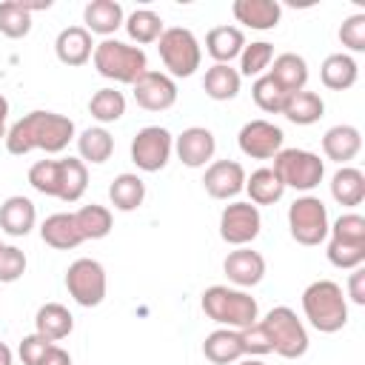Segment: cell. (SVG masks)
Listing matches in <instances>:
<instances>
[{"label":"cell","mask_w":365,"mask_h":365,"mask_svg":"<svg viewBox=\"0 0 365 365\" xmlns=\"http://www.w3.org/2000/svg\"><path fill=\"white\" fill-rule=\"evenodd\" d=\"M74 137V123L57 111H29L6 131V151L23 157L34 148L60 154Z\"/></svg>","instance_id":"cell-1"},{"label":"cell","mask_w":365,"mask_h":365,"mask_svg":"<svg viewBox=\"0 0 365 365\" xmlns=\"http://www.w3.org/2000/svg\"><path fill=\"white\" fill-rule=\"evenodd\" d=\"M302 311L305 319L319 334H336L348 322V302L342 288L334 279H317L302 291Z\"/></svg>","instance_id":"cell-2"},{"label":"cell","mask_w":365,"mask_h":365,"mask_svg":"<svg viewBox=\"0 0 365 365\" xmlns=\"http://www.w3.org/2000/svg\"><path fill=\"white\" fill-rule=\"evenodd\" d=\"M202 311L208 319H214L222 328H248L259 317V305L251 294L242 288H228V285H211L202 291Z\"/></svg>","instance_id":"cell-3"},{"label":"cell","mask_w":365,"mask_h":365,"mask_svg":"<svg viewBox=\"0 0 365 365\" xmlns=\"http://www.w3.org/2000/svg\"><path fill=\"white\" fill-rule=\"evenodd\" d=\"M94 68L97 74H103L106 80L114 83H128L134 86L145 71H148V57L143 48L120 43V40H103L94 46Z\"/></svg>","instance_id":"cell-4"},{"label":"cell","mask_w":365,"mask_h":365,"mask_svg":"<svg viewBox=\"0 0 365 365\" xmlns=\"http://www.w3.org/2000/svg\"><path fill=\"white\" fill-rule=\"evenodd\" d=\"M259 325L271 342V351L282 359H299L308 351V331L288 305L271 308Z\"/></svg>","instance_id":"cell-5"},{"label":"cell","mask_w":365,"mask_h":365,"mask_svg":"<svg viewBox=\"0 0 365 365\" xmlns=\"http://www.w3.org/2000/svg\"><path fill=\"white\" fill-rule=\"evenodd\" d=\"M157 51H160L163 66L174 77H191L200 68V60H202V48L197 43L194 31L182 29V26L165 29L157 40Z\"/></svg>","instance_id":"cell-6"},{"label":"cell","mask_w":365,"mask_h":365,"mask_svg":"<svg viewBox=\"0 0 365 365\" xmlns=\"http://www.w3.org/2000/svg\"><path fill=\"white\" fill-rule=\"evenodd\" d=\"M274 174L282 180L285 188H297V191H311L322 182L325 174V163L305 148H282L274 157Z\"/></svg>","instance_id":"cell-7"},{"label":"cell","mask_w":365,"mask_h":365,"mask_svg":"<svg viewBox=\"0 0 365 365\" xmlns=\"http://www.w3.org/2000/svg\"><path fill=\"white\" fill-rule=\"evenodd\" d=\"M288 228L299 245H319L328 237V208L319 197H299L288 208Z\"/></svg>","instance_id":"cell-8"},{"label":"cell","mask_w":365,"mask_h":365,"mask_svg":"<svg viewBox=\"0 0 365 365\" xmlns=\"http://www.w3.org/2000/svg\"><path fill=\"white\" fill-rule=\"evenodd\" d=\"M66 288L77 305L94 308L106 299V268L97 259L80 257L66 271Z\"/></svg>","instance_id":"cell-9"},{"label":"cell","mask_w":365,"mask_h":365,"mask_svg":"<svg viewBox=\"0 0 365 365\" xmlns=\"http://www.w3.org/2000/svg\"><path fill=\"white\" fill-rule=\"evenodd\" d=\"M171 151H174V137L163 125H145L131 140V163L148 174L165 168Z\"/></svg>","instance_id":"cell-10"},{"label":"cell","mask_w":365,"mask_h":365,"mask_svg":"<svg viewBox=\"0 0 365 365\" xmlns=\"http://www.w3.org/2000/svg\"><path fill=\"white\" fill-rule=\"evenodd\" d=\"M259 228H262V217L254 202H231L220 214V237L228 245L242 248L254 242L259 237Z\"/></svg>","instance_id":"cell-11"},{"label":"cell","mask_w":365,"mask_h":365,"mask_svg":"<svg viewBox=\"0 0 365 365\" xmlns=\"http://www.w3.org/2000/svg\"><path fill=\"white\" fill-rule=\"evenodd\" d=\"M282 140H285L282 128L268 120H251L237 134L240 151L251 160H274L282 151Z\"/></svg>","instance_id":"cell-12"},{"label":"cell","mask_w":365,"mask_h":365,"mask_svg":"<svg viewBox=\"0 0 365 365\" xmlns=\"http://www.w3.org/2000/svg\"><path fill=\"white\" fill-rule=\"evenodd\" d=\"M134 100L145 111H165L177 103V83L163 71H145L134 86Z\"/></svg>","instance_id":"cell-13"},{"label":"cell","mask_w":365,"mask_h":365,"mask_svg":"<svg viewBox=\"0 0 365 365\" xmlns=\"http://www.w3.org/2000/svg\"><path fill=\"white\" fill-rule=\"evenodd\" d=\"M202 185H205L208 197H214V200L237 197L245 188V168L237 160H217L205 168Z\"/></svg>","instance_id":"cell-14"},{"label":"cell","mask_w":365,"mask_h":365,"mask_svg":"<svg viewBox=\"0 0 365 365\" xmlns=\"http://www.w3.org/2000/svg\"><path fill=\"white\" fill-rule=\"evenodd\" d=\"M174 151H177V157L182 160V165H188V168H202V165L214 157L217 140H214V134H211L208 128L191 125V128H185V131L174 140Z\"/></svg>","instance_id":"cell-15"},{"label":"cell","mask_w":365,"mask_h":365,"mask_svg":"<svg viewBox=\"0 0 365 365\" xmlns=\"http://www.w3.org/2000/svg\"><path fill=\"white\" fill-rule=\"evenodd\" d=\"M222 271H225V277H228L234 285L251 288V285L262 282V277H265V259H262L259 251H251V248L242 245V248H237V251H231V254L225 257Z\"/></svg>","instance_id":"cell-16"},{"label":"cell","mask_w":365,"mask_h":365,"mask_svg":"<svg viewBox=\"0 0 365 365\" xmlns=\"http://www.w3.org/2000/svg\"><path fill=\"white\" fill-rule=\"evenodd\" d=\"M54 51H57V60L63 66H86L94 54V43H91V34L83 29V26H68L57 34L54 40Z\"/></svg>","instance_id":"cell-17"},{"label":"cell","mask_w":365,"mask_h":365,"mask_svg":"<svg viewBox=\"0 0 365 365\" xmlns=\"http://www.w3.org/2000/svg\"><path fill=\"white\" fill-rule=\"evenodd\" d=\"M237 23L257 29V31H268L279 23L282 17V6L277 0H234L231 6Z\"/></svg>","instance_id":"cell-18"},{"label":"cell","mask_w":365,"mask_h":365,"mask_svg":"<svg viewBox=\"0 0 365 365\" xmlns=\"http://www.w3.org/2000/svg\"><path fill=\"white\" fill-rule=\"evenodd\" d=\"M37 222V211L34 202L29 197H9L0 205V231H6L9 237H26Z\"/></svg>","instance_id":"cell-19"},{"label":"cell","mask_w":365,"mask_h":365,"mask_svg":"<svg viewBox=\"0 0 365 365\" xmlns=\"http://www.w3.org/2000/svg\"><path fill=\"white\" fill-rule=\"evenodd\" d=\"M83 20H86V31L88 34H114L123 23H125V14H123V6L117 0H91L86 9H83Z\"/></svg>","instance_id":"cell-20"},{"label":"cell","mask_w":365,"mask_h":365,"mask_svg":"<svg viewBox=\"0 0 365 365\" xmlns=\"http://www.w3.org/2000/svg\"><path fill=\"white\" fill-rule=\"evenodd\" d=\"M271 63H274V66H271L268 77H271L285 94H297V91L305 88V83H308V63H305L299 54L285 51V54L274 57Z\"/></svg>","instance_id":"cell-21"},{"label":"cell","mask_w":365,"mask_h":365,"mask_svg":"<svg viewBox=\"0 0 365 365\" xmlns=\"http://www.w3.org/2000/svg\"><path fill=\"white\" fill-rule=\"evenodd\" d=\"M202 354L214 365H228V362H237L240 356H245V345H242L240 331H234V328H217V331H211L205 336Z\"/></svg>","instance_id":"cell-22"},{"label":"cell","mask_w":365,"mask_h":365,"mask_svg":"<svg viewBox=\"0 0 365 365\" xmlns=\"http://www.w3.org/2000/svg\"><path fill=\"white\" fill-rule=\"evenodd\" d=\"M40 237H43L46 245H51L57 251H71L80 242H86L80 228H77V222H74V214H51V217H46V222L40 225Z\"/></svg>","instance_id":"cell-23"},{"label":"cell","mask_w":365,"mask_h":365,"mask_svg":"<svg viewBox=\"0 0 365 365\" xmlns=\"http://www.w3.org/2000/svg\"><path fill=\"white\" fill-rule=\"evenodd\" d=\"M359 148H362V134L354 125H334V128H328L322 134V151L334 163L354 160L359 154Z\"/></svg>","instance_id":"cell-24"},{"label":"cell","mask_w":365,"mask_h":365,"mask_svg":"<svg viewBox=\"0 0 365 365\" xmlns=\"http://www.w3.org/2000/svg\"><path fill=\"white\" fill-rule=\"evenodd\" d=\"M34 325H37L34 334L46 336L48 342H57V339H66V336L71 334L74 317H71V311H68L66 305H60V302H46V305L37 308Z\"/></svg>","instance_id":"cell-25"},{"label":"cell","mask_w":365,"mask_h":365,"mask_svg":"<svg viewBox=\"0 0 365 365\" xmlns=\"http://www.w3.org/2000/svg\"><path fill=\"white\" fill-rule=\"evenodd\" d=\"M245 48V34L237 26H217L205 34V51L217 60V63H231L234 57H240Z\"/></svg>","instance_id":"cell-26"},{"label":"cell","mask_w":365,"mask_h":365,"mask_svg":"<svg viewBox=\"0 0 365 365\" xmlns=\"http://www.w3.org/2000/svg\"><path fill=\"white\" fill-rule=\"evenodd\" d=\"M356 74H359L356 60L348 57V54H342V51H339V54H328V57L322 60V66H319L322 86L331 88V91H345V88H351V86L356 83Z\"/></svg>","instance_id":"cell-27"},{"label":"cell","mask_w":365,"mask_h":365,"mask_svg":"<svg viewBox=\"0 0 365 365\" xmlns=\"http://www.w3.org/2000/svg\"><path fill=\"white\" fill-rule=\"evenodd\" d=\"M331 197L345 205V208H354L365 200V174L359 168H351V165H342L334 177H331Z\"/></svg>","instance_id":"cell-28"},{"label":"cell","mask_w":365,"mask_h":365,"mask_svg":"<svg viewBox=\"0 0 365 365\" xmlns=\"http://www.w3.org/2000/svg\"><path fill=\"white\" fill-rule=\"evenodd\" d=\"M108 200L117 211H137L145 200V182L137 174H117L108 185Z\"/></svg>","instance_id":"cell-29"},{"label":"cell","mask_w":365,"mask_h":365,"mask_svg":"<svg viewBox=\"0 0 365 365\" xmlns=\"http://www.w3.org/2000/svg\"><path fill=\"white\" fill-rule=\"evenodd\" d=\"M240 71L225 66V63H214L205 77H202V91L211 97V100H234L240 94Z\"/></svg>","instance_id":"cell-30"},{"label":"cell","mask_w":365,"mask_h":365,"mask_svg":"<svg viewBox=\"0 0 365 365\" xmlns=\"http://www.w3.org/2000/svg\"><path fill=\"white\" fill-rule=\"evenodd\" d=\"M322 111H325L322 97L317 91H305V88L297 91V94H288V100L282 106L285 120H291L294 125H311L322 117Z\"/></svg>","instance_id":"cell-31"},{"label":"cell","mask_w":365,"mask_h":365,"mask_svg":"<svg viewBox=\"0 0 365 365\" xmlns=\"http://www.w3.org/2000/svg\"><path fill=\"white\" fill-rule=\"evenodd\" d=\"M245 191H248V202L254 205H274L282 200L285 185L282 180L274 174V168H257L251 177H245Z\"/></svg>","instance_id":"cell-32"},{"label":"cell","mask_w":365,"mask_h":365,"mask_svg":"<svg viewBox=\"0 0 365 365\" xmlns=\"http://www.w3.org/2000/svg\"><path fill=\"white\" fill-rule=\"evenodd\" d=\"M88 188V171L86 163L77 157H66L60 160V194L57 200L63 202H77Z\"/></svg>","instance_id":"cell-33"},{"label":"cell","mask_w":365,"mask_h":365,"mask_svg":"<svg viewBox=\"0 0 365 365\" xmlns=\"http://www.w3.org/2000/svg\"><path fill=\"white\" fill-rule=\"evenodd\" d=\"M123 26H125L128 37H131L134 43H140V46L157 43L160 34L165 31V29H163V17H160L157 11H151V9H137V11H131Z\"/></svg>","instance_id":"cell-34"},{"label":"cell","mask_w":365,"mask_h":365,"mask_svg":"<svg viewBox=\"0 0 365 365\" xmlns=\"http://www.w3.org/2000/svg\"><path fill=\"white\" fill-rule=\"evenodd\" d=\"M77 151H80V157H83L86 163L100 165V163H106V160L114 154V137H111L103 125L86 128V131L77 137Z\"/></svg>","instance_id":"cell-35"},{"label":"cell","mask_w":365,"mask_h":365,"mask_svg":"<svg viewBox=\"0 0 365 365\" xmlns=\"http://www.w3.org/2000/svg\"><path fill=\"white\" fill-rule=\"evenodd\" d=\"M74 222H77L83 240H103V237H108L114 220H111V211H108L106 205L91 202V205H83V208L74 214Z\"/></svg>","instance_id":"cell-36"},{"label":"cell","mask_w":365,"mask_h":365,"mask_svg":"<svg viewBox=\"0 0 365 365\" xmlns=\"http://www.w3.org/2000/svg\"><path fill=\"white\" fill-rule=\"evenodd\" d=\"M88 111L97 123H117L125 114V97L117 88H100L88 100Z\"/></svg>","instance_id":"cell-37"},{"label":"cell","mask_w":365,"mask_h":365,"mask_svg":"<svg viewBox=\"0 0 365 365\" xmlns=\"http://www.w3.org/2000/svg\"><path fill=\"white\" fill-rule=\"evenodd\" d=\"M0 31L9 40H20L31 31V11L20 0H6L0 3Z\"/></svg>","instance_id":"cell-38"},{"label":"cell","mask_w":365,"mask_h":365,"mask_svg":"<svg viewBox=\"0 0 365 365\" xmlns=\"http://www.w3.org/2000/svg\"><path fill=\"white\" fill-rule=\"evenodd\" d=\"M274 60V46L265 40H257L242 48L240 54V77H262V71Z\"/></svg>","instance_id":"cell-39"},{"label":"cell","mask_w":365,"mask_h":365,"mask_svg":"<svg viewBox=\"0 0 365 365\" xmlns=\"http://www.w3.org/2000/svg\"><path fill=\"white\" fill-rule=\"evenodd\" d=\"M29 185L46 197L60 194V160H37L29 168Z\"/></svg>","instance_id":"cell-40"},{"label":"cell","mask_w":365,"mask_h":365,"mask_svg":"<svg viewBox=\"0 0 365 365\" xmlns=\"http://www.w3.org/2000/svg\"><path fill=\"white\" fill-rule=\"evenodd\" d=\"M251 97H254V103H257L262 111H268V114H282V106H285V100H288V94H285L268 74H262V77L254 80Z\"/></svg>","instance_id":"cell-41"},{"label":"cell","mask_w":365,"mask_h":365,"mask_svg":"<svg viewBox=\"0 0 365 365\" xmlns=\"http://www.w3.org/2000/svg\"><path fill=\"white\" fill-rule=\"evenodd\" d=\"M328 262L336 268H359L365 262V245L359 242H342V240H328Z\"/></svg>","instance_id":"cell-42"},{"label":"cell","mask_w":365,"mask_h":365,"mask_svg":"<svg viewBox=\"0 0 365 365\" xmlns=\"http://www.w3.org/2000/svg\"><path fill=\"white\" fill-rule=\"evenodd\" d=\"M328 234H331V240L365 245V217H359V214H342L334 225H328Z\"/></svg>","instance_id":"cell-43"},{"label":"cell","mask_w":365,"mask_h":365,"mask_svg":"<svg viewBox=\"0 0 365 365\" xmlns=\"http://www.w3.org/2000/svg\"><path fill=\"white\" fill-rule=\"evenodd\" d=\"M339 40L351 51H365V14L362 11H356V14H351V17L342 20Z\"/></svg>","instance_id":"cell-44"},{"label":"cell","mask_w":365,"mask_h":365,"mask_svg":"<svg viewBox=\"0 0 365 365\" xmlns=\"http://www.w3.org/2000/svg\"><path fill=\"white\" fill-rule=\"evenodd\" d=\"M26 274V254L17 245L0 248V282H14Z\"/></svg>","instance_id":"cell-45"},{"label":"cell","mask_w":365,"mask_h":365,"mask_svg":"<svg viewBox=\"0 0 365 365\" xmlns=\"http://www.w3.org/2000/svg\"><path fill=\"white\" fill-rule=\"evenodd\" d=\"M240 336H242V345H245V356H262V354H271V342L262 331L259 322L248 325V328H240Z\"/></svg>","instance_id":"cell-46"},{"label":"cell","mask_w":365,"mask_h":365,"mask_svg":"<svg viewBox=\"0 0 365 365\" xmlns=\"http://www.w3.org/2000/svg\"><path fill=\"white\" fill-rule=\"evenodd\" d=\"M48 345H54V342H48V339L40 336V334L23 336V339H20V359H23V365H37L40 356L48 351Z\"/></svg>","instance_id":"cell-47"},{"label":"cell","mask_w":365,"mask_h":365,"mask_svg":"<svg viewBox=\"0 0 365 365\" xmlns=\"http://www.w3.org/2000/svg\"><path fill=\"white\" fill-rule=\"evenodd\" d=\"M348 297L354 305H365V271H362V265L354 268V274L348 277Z\"/></svg>","instance_id":"cell-48"},{"label":"cell","mask_w":365,"mask_h":365,"mask_svg":"<svg viewBox=\"0 0 365 365\" xmlns=\"http://www.w3.org/2000/svg\"><path fill=\"white\" fill-rule=\"evenodd\" d=\"M37 365H71V356H68V351H63L60 345H48V351L40 356Z\"/></svg>","instance_id":"cell-49"},{"label":"cell","mask_w":365,"mask_h":365,"mask_svg":"<svg viewBox=\"0 0 365 365\" xmlns=\"http://www.w3.org/2000/svg\"><path fill=\"white\" fill-rule=\"evenodd\" d=\"M6 117H9V100L0 94V137L6 140Z\"/></svg>","instance_id":"cell-50"},{"label":"cell","mask_w":365,"mask_h":365,"mask_svg":"<svg viewBox=\"0 0 365 365\" xmlns=\"http://www.w3.org/2000/svg\"><path fill=\"white\" fill-rule=\"evenodd\" d=\"M0 365H11V348L6 342H0Z\"/></svg>","instance_id":"cell-51"},{"label":"cell","mask_w":365,"mask_h":365,"mask_svg":"<svg viewBox=\"0 0 365 365\" xmlns=\"http://www.w3.org/2000/svg\"><path fill=\"white\" fill-rule=\"evenodd\" d=\"M240 365H265V362H259V359H257V356H248V359H242V362H240Z\"/></svg>","instance_id":"cell-52"},{"label":"cell","mask_w":365,"mask_h":365,"mask_svg":"<svg viewBox=\"0 0 365 365\" xmlns=\"http://www.w3.org/2000/svg\"><path fill=\"white\" fill-rule=\"evenodd\" d=\"M0 248H3V242H0Z\"/></svg>","instance_id":"cell-53"}]
</instances>
